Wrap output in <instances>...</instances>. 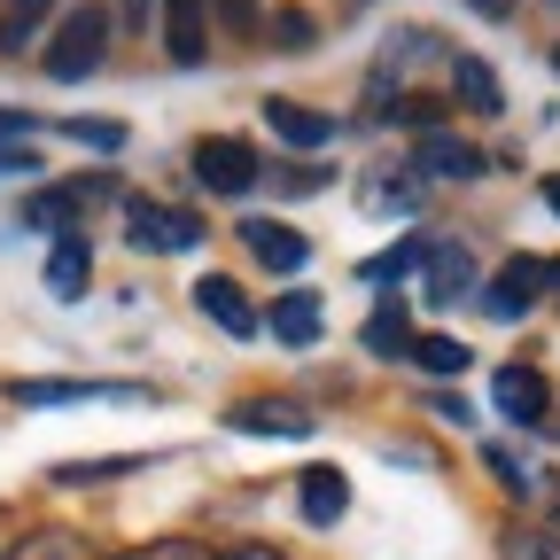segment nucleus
<instances>
[{
	"instance_id": "f257e3e1",
	"label": "nucleus",
	"mask_w": 560,
	"mask_h": 560,
	"mask_svg": "<svg viewBox=\"0 0 560 560\" xmlns=\"http://www.w3.org/2000/svg\"><path fill=\"white\" fill-rule=\"evenodd\" d=\"M109 9H94V0H86V9H70L62 24H55V39H47V79H86V70L109 55Z\"/></svg>"
},
{
	"instance_id": "f03ea898",
	"label": "nucleus",
	"mask_w": 560,
	"mask_h": 560,
	"mask_svg": "<svg viewBox=\"0 0 560 560\" xmlns=\"http://www.w3.org/2000/svg\"><path fill=\"white\" fill-rule=\"evenodd\" d=\"M195 179L210 187V195H249L257 187V156L242 149V140H202V149H195Z\"/></svg>"
},
{
	"instance_id": "7ed1b4c3",
	"label": "nucleus",
	"mask_w": 560,
	"mask_h": 560,
	"mask_svg": "<svg viewBox=\"0 0 560 560\" xmlns=\"http://www.w3.org/2000/svg\"><path fill=\"white\" fill-rule=\"evenodd\" d=\"M125 242H132V249H195V242H202V219H187V210H149V202H132Z\"/></svg>"
},
{
	"instance_id": "20e7f679",
	"label": "nucleus",
	"mask_w": 560,
	"mask_h": 560,
	"mask_svg": "<svg viewBox=\"0 0 560 560\" xmlns=\"http://www.w3.org/2000/svg\"><path fill=\"white\" fill-rule=\"evenodd\" d=\"M9 397H16V405H102V397L149 405V389H132V382H16Z\"/></svg>"
},
{
	"instance_id": "39448f33",
	"label": "nucleus",
	"mask_w": 560,
	"mask_h": 560,
	"mask_svg": "<svg viewBox=\"0 0 560 560\" xmlns=\"http://www.w3.org/2000/svg\"><path fill=\"white\" fill-rule=\"evenodd\" d=\"M490 405H499L506 420H522V429H537V420L552 412V389L537 366H499V382H490Z\"/></svg>"
},
{
	"instance_id": "423d86ee",
	"label": "nucleus",
	"mask_w": 560,
	"mask_h": 560,
	"mask_svg": "<svg viewBox=\"0 0 560 560\" xmlns=\"http://www.w3.org/2000/svg\"><path fill=\"white\" fill-rule=\"evenodd\" d=\"M226 429H242V436H312V412L280 405V397H242V405H226Z\"/></svg>"
},
{
	"instance_id": "0eeeda50",
	"label": "nucleus",
	"mask_w": 560,
	"mask_h": 560,
	"mask_svg": "<svg viewBox=\"0 0 560 560\" xmlns=\"http://www.w3.org/2000/svg\"><path fill=\"white\" fill-rule=\"evenodd\" d=\"M545 280H552V265H545V257H506L499 289H490V312H499V319H522V312L537 304Z\"/></svg>"
},
{
	"instance_id": "6e6552de",
	"label": "nucleus",
	"mask_w": 560,
	"mask_h": 560,
	"mask_svg": "<svg viewBox=\"0 0 560 560\" xmlns=\"http://www.w3.org/2000/svg\"><path fill=\"white\" fill-rule=\"evenodd\" d=\"M319 296L312 289H289V296H280L272 312H265V327H272V342H289V350H304V342H319Z\"/></svg>"
},
{
	"instance_id": "1a4fd4ad",
	"label": "nucleus",
	"mask_w": 560,
	"mask_h": 560,
	"mask_svg": "<svg viewBox=\"0 0 560 560\" xmlns=\"http://www.w3.org/2000/svg\"><path fill=\"white\" fill-rule=\"evenodd\" d=\"M164 47H172V62H202V55H210L202 0H164Z\"/></svg>"
},
{
	"instance_id": "9d476101",
	"label": "nucleus",
	"mask_w": 560,
	"mask_h": 560,
	"mask_svg": "<svg viewBox=\"0 0 560 560\" xmlns=\"http://www.w3.org/2000/svg\"><path fill=\"white\" fill-rule=\"evenodd\" d=\"M195 312H202V319H219L226 335H257V312H249V296L234 289V280H219V272H210V280H195Z\"/></svg>"
},
{
	"instance_id": "9b49d317",
	"label": "nucleus",
	"mask_w": 560,
	"mask_h": 560,
	"mask_svg": "<svg viewBox=\"0 0 560 560\" xmlns=\"http://www.w3.org/2000/svg\"><path fill=\"white\" fill-rule=\"evenodd\" d=\"M265 125L280 132V140H289V149H327V140H335V117H319V109H304V102H265Z\"/></svg>"
},
{
	"instance_id": "f8f14e48",
	"label": "nucleus",
	"mask_w": 560,
	"mask_h": 560,
	"mask_svg": "<svg viewBox=\"0 0 560 560\" xmlns=\"http://www.w3.org/2000/svg\"><path fill=\"white\" fill-rule=\"evenodd\" d=\"M86 272H94V249H86L79 234H62V242L47 249V296L79 304V296H86Z\"/></svg>"
},
{
	"instance_id": "ddd939ff",
	"label": "nucleus",
	"mask_w": 560,
	"mask_h": 560,
	"mask_svg": "<svg viewBox=\"0 0 560 560\" xmlns=\"http://www.w3.org/2000/svg\"><path fill=\"white\" fill-rule=\"evenodd\" d=\"M342 506H350L342 467H304V522H312V529H335V522H342Z\"/></svg>"
},
{
	"instance_id": "4468645a",
	"label": "nucleus",
	"mask_w": 560,
	"mask_h": 560,
	"mask_svg": "<svg viewBox=\"0 0 560 560\" xmlns=\"http://www.w3.org/2000/svg\"><path fill=\"white\" fill-rule=\"evenodd\" d=\"M242 242L265 257V265H280V272H296L312 249H304V234L296 226H272V219H242Z\"/></svg>"
},
{
	"instance_id": "2eb2a0df",
	"label": "nucleus",
	"mask_w": 560,
	"mask_h": 560,
	"mask_svg": "<svg viewBox=\"0 0 560 560\" xmlns=\"http://www.w3.org/2000/svg\"><path fill=\"white\" fill-rule=\"evenodd\" d=\"M452 86H459V102H467L475 117H499V109H506V94H499V70H490L482 55H459V62H452Z\"/></svg>"
},
{
	"instance_id": "dca6fc26",
	"label": "nucleus",
	"mask_w": 560,
	"mask_h": 560,
	"mask_svg": "<svg viewBox=\"0 0 560 560\" xmlns=\"http://www.w3.org/2000/svg\"><path fill=\"white\" fill-rule=\"evenodd\" d=\"M467 280H475V257H467L459 242H436V249H429V296H436V304H452Z\"/></svg>"
},
{
	"instance_id": "f3484780",
	"label": "nucleus",
	"mask_w": 560,
	"mask_h": 560,
	"mask_svg": "<svg viewBox=\"0 0 560 560\" xmlns=\"http://www.w3.org/2000/svg\"><path fill=\"white\" fill-rule=\"evenodd\" d=\"M366 350H374V359H405V350H412V319H405V304H382V312L366 319Z\"/></svg>"
},
{
	"instance_id": "a211bd4d",
	"label": "nucleus",
	"mask_w": 560,
	"mask_h": 560,
	"mask_svg": "<svg viewBox=\"0 0 560 560\" xmlns=\"http://www.w3.org/2000/svg\"><path fill=\"white\" fill-rule=\"evenodd\" d=\"M79 202H86V187H47V195H32V202H24V226H39V234H62Z\"/></svg>"
},
{
	"instance_id": "6ab92c4d",
	"label": "nucleus",
	"mask_w": 560,
	"mask_h": 560,
	"mask_svg": "<svg viewBox=\"0 0 560 560\" xmlns=\"http://www.w3.org/2000/svg\"><path fill=\"white\" fill-rule=\"evenodd\" d=\"M47 9L55 0H9V9H0V55H24V39L47 24Z\"/></svg>"
},
{
	"instance_id": "aec40b11",
	"label": "nucleus",
	"mask_w": 560,
	"mask_h": 560,
	"mask_svg": "<svg viewBox=\"0 0 560 560\" xmlns=\"http://www.w3.org/2000/svg\"><path fill=\"white\" fill-rule=\"evenodd\" d=\"M412 359L429 366V374H467V359H475V350H467L459 335H412Z\"/></svg>"
},
{
	"instance_id": "412c9836",
	"label": "nucleus",
	"mask_w": 560,
	"mask_h": 560,
	"mask_svg": "<svg viewBox=\"0 0 560 560\" xmlns=\"http://www.w3.org/2000/svg\"><path fill=\"white\" fill-rule=\"evenodd\" d=\"M420 164H429L436 179H475V172H482V156L467 149V140H429V149H420Z\"/></svg>"
},
{
	"instance_id": "4be33fe9",
	"label": "nucleus",
	"mask_w": 560,
	"mask_h": 560,
	"mask_svg": "<svg viewBox=\"0 0 560 560\" xmlns=\"http://www.w3.org/2000/svg\"><path fill=\"white\" fill-rule=\"evenodd\" d=\"M9 560H86V545L70 537V529H39V537H24Z\"/></svg>"
},
{
	"instance_id": "5701e85b",
	"label": "nucleus",
	"mask_w": 560,
	"mask_h": 560,
	"mask_svg": "<svg viewBox=\"0 0 560 560\" xmlns=\"http://www.w3.org/2000/svg\"><path fill=\"white\" fill-rule=\"evenodd\" d=\"M117 560H219V552H210V545H195V537H156V545L117 552Z\"/></svg>"
},
{
	"instance_id": "b1692460",
	"label": "nucleus",
	"mask_w": 560,
	"mask_h": 560,
	"mask_svg": "<svg viewBox=\"0 0 560 560\" xmlns=\"http://www.w3.org/2000/svg\"><path fill=\"white\" fill-rule=\"evenodd\" d=\"M62 132L86 140V149H125V125H117V117H70Z\"/></svg>"
},
{
	"instance_id": "393cba45",
	"label": "nucleus",
	"mask_w": 560,
	"mask_h": 560,
	"mask_svg": "<svg viewBox=\"0 0 560 560\" xmlns=\"http://www.w3.org/2000/svg\"><path fill=\"white\" fill-rule=\"evenodd\" d=\"M506 560H560V537H545V529H514V537H506Z\"/></svg>"
},
{
	"instance_id": "a878e982",
	"label": "nucleus",
	"mask_w": 560,
	"mask_h": 560,
	"mask_svg": "<svg viewBox=\"0 0 560 560\" xmlns=\"http://www.w3.org/2000/svg\"><path fill=\"white\" fill-rule=\"evenodd\" d=\"M272 39L289 47V55H304V47H312V16H304V9H280V16H272Z\"/></svg>"
},
{
	"instance_id": "bb28decb",
	"label": "nucleus",
	"mask_w": 560,
	"mask_h": 560,
	"mask_svg": "<svg viewBox=\"0 0 560 560\" xmlns=\"http://www.w3.org/2000/svg\"><path fill=\"white\" fill-rule=\"evenodd\" d=\"M389 117H397V125H420V132H429V125L444 117V102H436V94H405V102H389Z\"/></svg>"
},
{
	"instance_id": "cd10ccee",
	"label": "nucleus",
	"mask_w": 560,
	"mask_h": 560,
	"mask_svg": "<svg viewBox=\"0 0 560 560\" xmlns=\"http://www.w3.org/2000/svg\"><path fill=\"white\" fill-rule=\"evenodd\" d=\"M210 9H219V24L234 39H257V0H210Z\"/></svg>"
},
{
	"instance_id": "c85d7f7f",
	"label": "nucleus",
	"mask_w": 560,
	"mask_h": 560,
	"mask_svg": "<svg viewBox=\"0 0 560 560\" xmlns=\"http://www.w3.org/2000/svg\"><path fill=\"white\" fill-rule=\"evenodd\" d=\"M405 265H412V249H389V257H374V265H366V280H397Z\"/></svg>"
},
{
	"instance_id": "c756f323",
	"label": "nucleus",
	"mask_w": 560,
	"mask_h": 560,
	"mask_svg": "<svg viewBox=\"0 0 560 560\" xmlns=\"http://www.w3.org/2000/svg\"><path fill=\"white\" fill-rule=\"evenodd\" d=\"M482 467H490V475H499V482H506V490H522V482H529V475H522V467H514V459H506V452H490V459H482Z\"/></svg>"
},
{
	"instance_id": "7c9ffc66",
	"label": "nucleus",
	"mask_w": 560,
	"mask_h": 560,
	"mask_svg": "<svg viewBox=\"0 0 560 560\" xmlns=\"http://www.w3.org/2000/svg\"><path fill=\"white\" fill-rule=\"evenodd\" d=\"M0 140H32V117L24 109H0Z\"/></svg>"
},
{
	"instance_id": "2f4dec72",
	"label": "nucleus",
	"mask_w": 560,
	"mask_h": 560,
	"mask_svg": "<svg viewBox=\"0 0 560 560\" xmlns=\"http://www.w3.org/2000/svg\"><path fill=\"white\" fill-rule=\"evenodd\" d=\"M226 560H289V552H272V545H242V552H226Z\"/></svg>"
},
{
	"instance_id": "473e14b6",
	"label": "nucleus",
	"mask_w": 560,
	"mask_h": 560,
	"mask_svg": "<svg viewBox=\"0 0 560 560\" xmlns=\"http://www.w3.org/2000/svg\"><path fill=\"white\" fill-rule=\"evenodd\" d=\"M0 172H32V156L24 149H0Z\"/></svg>"
},
{
	"instance_id": "72a5a7b5",
	"label": "nucleus",
	"mask_w": 560,
	"mask_h": 560,
	"mask_svg": "<svg viewBox=\"0 0 560 560\" xmlns=\"http://www.w3.org/2000/svg\"><path fill=\"white\" fill-rule=\"evenodd\" d=\"M537 195H545V210H552V219H560V172H552V179H545Z\"/></svg>"
},
{
	"instance_id": "f704fd0d",
	"label": "nucleus",
	"mask_w": 560,
	"mask_h": 560,
	"mask_svg": "<svg viewBox=\"0 0 560 560\" xmlns=\"http://www.w3.org/2000/svg\"><path fill=\"white\" fill-rule=\"evenodd\" d=\"M467 9H482V16H506V9H514V0H467Z\"/></svg>"
},
{
	"instance_id": "c9c22d12",
	"label": "nucleus",
	"mask_w": 560,
	"mask_h": 560,
	"mask_svg": "<svg viewBox=\"0 0 560 560\" xmlns=\"http://www.w3.org/2000/svg\"><path fill=\"white\" fill-rule=\"evenodd\" d=\"M125 9H132V24H149V0H125Z\"/></svg>"
},
{
	"instance_id": "e433bc0d",
	"label": "nucleus",
	"mask_w": 560,
	"mask_h": 560,
	"mask_svg": "<svg viewBox=\"0 0 560 560\" xmlns=\"http://www.w3.org/2000/svg\"><path fill=\"white\" fill-rule=\"evenodd\" d=\"M552 280H560V265H552Z\"/></svg>"
}]
</instances>
